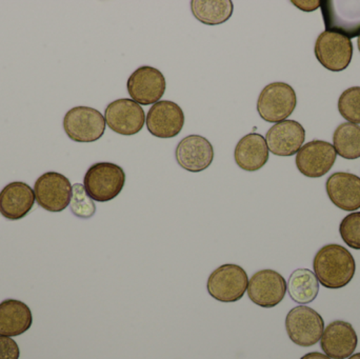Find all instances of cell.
I'll list each match as a JSON object with an SVG mask.
<instances>
[{
  "mask_svg": "<svg viewBox=\"0 0 360 359\" xmlns=\"http://www.w3.org/2000/svg\"><path fill=\"white\" fill-rule=\"evenodd\" d=\"M105 119L113 132L124 136H132L143 130L146 114L143 107L132 99L122 98L108 105Z\"/></svg>",
  "mask_w": 360,
  "mask_h": 359,
  "instance_id": "cell-12",
  "label": "cell"
},
{
  "mask_svg": "<svg viewBox=\"0 0 360 359\" xmlns=\"http://www.w3.org/2000/svg\"><path fill=\"white\" fill-rule=\"evenodd\" d=\"M35 200V193L29 185L14 181L0 192V213L8 221H19L31 212Z\"/></svg>",
  "mask_w": 360,
  "mask_h": 359,
  "instance_id": "cell-18",
  "label": "cell"
},
{
  "mask_svg": "<svg viewBox=\"0 0 360 359\" xmlns=\"http://www.w3.org/2000/svg\"><path fill=\"white\" fill-rule=\"evenodd\" d=\"M33 314L29 306L16 299H6L0 303V335L19 337L30 330Z\"/></svg>",
  "mask_w": 360,
  "mask_h": 359,
  "instance_id": "cell-21",
  "label": "cell"
},
{
  "mask_svg": "<svg viewBox=\"0 0 360 359\" xmlns=\"http://www.w3.org/2000/svg\"><path fill=\"white\" fill-rule=\"evenodd\" d=\"M340 233L347 246L360 250V212L351 213L342 219Z\"/></svg>",
  "mask_w": 360,
  "mask_h": 359,
  "instance_id": "cell-27",
  "label": "cell"
},
{
  "mask_svg": "<svg viewBox=\"0 0 360 359\" xmlns=\"http://www.w3.org/2000/svg\"><path fill=\"white\" fill-rule=\"evenodd\" d=\"M300 359H332L330 358L329 356L326 355V354L319 353V352H311V353L306 354V355L302 356Z\"/></svg>",
  "mask_w": 360,
  "mask_h": 359,
  "instance_id": "cell-30",
  "label": "cell"
},
{
  "mask_svg": "<svg viewBox=\"0 0 360 359\" xmlns=\"http://www.w3.org/2000/svg\"><path fill=\"white\" fill-rule=\"evenodd\" d=\"M297 105L295 91L285 82H272L264 86L257 100V112L271 124L287 120Z\"/></svg>",
  "mask_w": 360,
  "mask_h": 359,
  "instance_id": "cell-4",
  "label": "cell"
},
{
  "mask_svg": "<svg viewBox=\"0 0 360 359\" xmlns=\"http://www.w3.org/2000/svg\"><path fill=\"white\" fill-rule=\"evenodd\" d=\"M166 88L164 74L149 65L139 67L127 82L131 98L141 105H155L164 96Z\"/></svg>",
  "mask_w": 360,
  "mask_h": 359,
  "instance_id": "cell-11",
  "label": "cell"
},
{
  "mask_svg": "<svg viewBox=\"0 0 360 359\" xmlns=\"http://www.w3.org/2000/svg\"><path fill=\"white\" fill-rule=\"evenodd\" d=\"M147 129L158 138H173L181 132L184 126V114L177 103L160 100L151 107L147 114Z\"/></svg>",
  "mask_w": 360,
  "mask_h": 359,
  "instance_id": "cell-14",
  "label": "cell"
},
{
  "mask_svg": "<svg viewBox=\"0 0 360 359\" xmlns=\"http://www.w3.org/2000/svg\"><path fill=\"white\" fill-rule=\"evenodd\" d=\"M325 330V322L319 312L307 306H298L285 318V331L292 343L309 348L319 344Z\"/></svg>",
  "mask_w": 360,
  "mask_h": 359,
  "instance_id": "cell-5",
  "label": "cell"
},
{
  "mask_svg": "<svg viewBox=\"0 0 360 359\" xmlns=\"http://www.w3.org/2000/svg\"><path fill=\"white\" fill-rule=\"evenodd\" d=\"M333 147L336 154L345 159L360 157V126L359 124H340L333 135Z\"/></svg>",
  "mask_w": 360,
  "mask_h": 359,
  "instance_id": "cell-24",
  "label": "cell"
},
{
  "mask_svg": "<svg viewBox=\"0 0 360 359\" xmlns=\"http://www.w3.org/2000/svg\"><path fill=\"white\" fill-rule=\"evenodd\" d=\"M105 119L98 110L90 107H75L63 118V129L71 141L94 143L105 132Z\"/></svg>",
  "mask_w": 360,
  "mask_h": 359,
  "instance_id": "cell-6",
  "label": "cell"
},
{
  "mask_svg": "<svg viewBox=\"0 0 360 359\" xmlns=\"http://www.w3.org/2000/svg\"><path fill=\"white\" fill-rule=\"evenodd\" d=\"M287 293L285 278L274 270L266 269L256 272L248 286V296L252 303L266 309L278 306Z\"/></svg>",
  "mask_w": 360,
  "mask_h": 359,
  "instance_id": "cell-10",
  "label": "cell"
},
{
  "mask_svg": "<svg viewBox=\"0 0 360 359\" xmlns=\"http://www.w3.org/2000/svg\"><path fill=\"white\" fill-rule=\"evenodd\" d=\"M357 44H359V52H360V35H359V40H357Z\"/></svg>",
  "mask_w": 360,
  "mask_h": 359,
  "instance_id": "cell-32",
  "label": "cell"
},
{
  "mask_svg": "<svg viewBox=\"0 0 360 359\" xmlns=\"http://www.w3.org/2000/svg\"><path fill=\"white\" fill-rule=\"evenodd\" d=\"M338 111L351 124H360V86H353L340 95Z\"/></svg>",
  "mask_w": 360,
  "mask_h": 359,
  "instance_id": "cell-26",
  "label": "cell"
},
{
  "mask_svg": "<svg viewBox=\"0 0 360 359\" xmlns=\"http://www.w3.org/2000/svg\"><path fill=\"white\" fill-rule=\"evenodd\" d=\"M191 10L203 25H217L231 18L234 6L231 0H193Z\"/></svg>",
  "mask_w": 360,
  "mask_h": 359,
  "instance_id": "cell-23",
  "label": "cell"
},
{
  "mask_svg": "<svg viewBox=\"0 0 360 359\" xmlns=\"http://www.w3.org/2000/svg\"><path fill=\"white\" fill-rule=\"evenodd\" d=\"M175 157L177 164L186 171L199 173L211 166L214 159V148L205 137L190 135L180 141Z\"/></svg>",
  "mask_w": 360,
  "mask_h": 359,
  "instance_id": "cell-17",
  "label": "cell"
},
{
  "mask_svg": "<svg viewBox=\"0 0 360 359\" xmlns=\"http://www.w3.org/2000/svg\"><path fill=\"white\" fill-rule=\"evenodd\" d=\"M287 291L292 301L300 305H308L319 296V282L311 270L297 269L292 272L288 280Z\"/></svg>",
  "mask_w": 360,
  "mask_h": 359,
  "instance_id": "cell-22",
  "label": "cell"
},
{
  "mask_svg": "<svg viewBox=\"0 0 360 359\" xmlns=\"http://www.w3.org/2000/svg\"><path fill=\"white\" fill-rule=\"evenodd\" d=\"M321 1H319V0H315V1H313V0H302H302H300V1L293 0L292 4H293L296 8L304 11V12H312V11H315L321 6Z\"/></svg>",
  "mask_w": 360,
  "mask_h": 359,
  "instance_id": "cell-29",
  "label": "cell"
},
{
  "mask_svg": "<svg viewBox=\"0 0 360 359\" xmlns=\"http://www.w3.org/2000/svg\"><path fill=\"white\" fill-rule=\"evenodd\" d=\"M321 8L327 31L349 39L360 35V0H323Z\"/></svg>",
  "mask_w": 360,
  "mask_h": 359,
  "instance_id": "cell-7",
  "label": "cell"
},
{
  "mask_svg": "<svg viewBox=\"0 0 360 359\" xmlns=\"http://www.w3.org/2000/svg\"><path fill=\"white\" fill-rule=\"evenodd\" d=\"M249 286L247 272L235 263H224L212 272L207 282L210 296L220 303H236L243 299Z\"/></svg>",
  "mask_w": 360,
  "mask_h": 359,
  "instance_id": "cell-3",
  "label": "cell"
},
{
  "mask_svg": "<svg viewBox=\"0 0 360 359\" xmlns=\"http://www.w3.org/2000/svg\"><path fill=\"white\" fill-rule=\"evenodd\" d=\"M0 214H1V213H0Z\"/></svg>",
  "mask_w": 360,
  "mask_h": 359,
  "instance_id": "cell-33",
  "label": "cell"
},
{
  "mask_svg": "<svg viewBox=\"0 0 360 359\" xmlns=\"http://www.w3.org/2000/svg\"><path fill=\"white\" fill-rule=\"evenodd\" d=\"M349 359H360V353L353 354Z\"/></svg>",
  "mask_w": 360,
  "mask_h": 359,
  "instance_id": "cell-31",
  "label": "cell"
},
{
  "mask_svg": "<svg viewBox=\"0 0 360 359\" xmlns=\"http://www.w3.org/2000/svg\"><path fill=\"white\" fill-rule=\"evenodd\" d=\"M314 274L325 288L338 290L348 286L356 272V263L350 251L340 244L323 246L313 261Z\"/></svg>",
  "mask_w": 360,
  "mask_h": 359,
  "instance_id": "cell-1",
  "label": "cell"
},
{
  "mask_svg": "<svg viewBox=\"0 0 360 359\" xmlns=\"http://www.w3.org/2000/svg\"><path fill=\"white\" fill-rule=\"evenodd\" d=\"M71 212L78 218L89 219L96 213L94 200L86 194L84 185L75 183L72 185V200L70 202Z\"/></svg>",
  "mask_w": 360,
  "mask_h": 359,
  "instance_id": "cell-25",
  "label": "cell"
},
{
  "mask_svg": "<svg viewBox=\"0 0 360 359\" xmlns=\"http://www.w3.org/2000/svg\"><path fill=\"white\" fill-rule=\"evenodd\" d=\"M126 183L124 169L112 162H97L86 171L84 187L95 202H111L122 193Z\"/></svg>",
  "mask_w": 360,
  "mask_h": 359,
  "instance_id": "cell-2",
  "label": "cell"
},
{
  "mask_svg": "<svg viewBox=\"0 0 360 359\" xmlns=\"http://www.w3.org/2000/svg\"><path fill=\"white\" fill-rule=\"evenodd\" d=\"M330 200L340 210L353 212L360 209V178L347 172L332 174L326 183Z\"/></svg>",
  "mask_w": 360,
  "mask_h": 359,
  "instance_id": "cell-19",
  "label": "cell"
},
{
  "mask_svg": "<svg viewBox=\"0 0 360 359\" xmlns=\"http://www.w3.org/2000/svg\"><path fill=\"white\" fill-rule=\"evenodd\" d=\"M359 344L356 331L350 322L335 320L323 330L321 347L332 359H346L353 355Z\"/></svg>",
  "mask_w": 360,
  "mask_h": 359,
  "instance_id": "cell-16",
  "label": "cell"
},
{
  "mask_svg": "<svg viewBox=\"0 0 360 359\" xmlns=\"http://www.w3.org/2000/svg\"><path fill=\"white\" fill-rule=\"evenodd\" d=\"M333 145L323 141H312L302 145L296 155L298 171L309 178L325 176L336 162Z\"/></svg>",
  "mask_w": 360,
  "mask_h": 359,
  "instance_id": "cell-13",
  "label": "cell"
},
{
  "mask_svg": "<svg viewBox=\"0 0 360 359\" xmlns=\"http://www.w3.org/2000/svg\"><path fill=\"white\" fill-rule=\"evenodd\" d=\"M315 56L323 67L331 72H342L351 63L353 44L342 34L325 31L317 38Z\"/></svg>",
  "mask_w": 360,
  "mask_h": 359,
  "instance_id": "cell-9",
  "label": "cell"
},
{
  "mask_svg": "<svg viewBox=\"0 0 360 359\" xmlns=\"http://www.w3.org/2000/svg\"><path fill=\"white\" fill-rule=\"evenodd\" d=\"M235 162L247 172H256L266 166L269 149L266 138L258 133H250L237 143L234 151Z\"/></svg>",
  "mask_w": 360,
  "mask_h": 359,
  "instance_id": "cell-20",
  "label": "cell"
},
{
  "mask_svg": "<svg viewBox=\"0 0 360 359\" xmlns=\"http://www.w3.org/2000/svg\"><path fill=\"white\" fill-rule=\"evenodd\" d=\"M38 206L52 213L63 212L72 200V185L69 178L57 172H46L34 185Z\"/></svg>",
  "mask_w": 360,
  "mask_h": 359,
  "instance_id": "cell-8",
  "label": "cell"
},
{
  "mask_svg": "<svg viewBox=\"0 0 360 359\" xmlns=\"http://www.w3.org/2000/svg\"><path fill=\"white\" fill-rule=\"evenodd\" d=\"M306 139V131L295 120H283L274 124L266 132L269 152L281 157L295 155L302 149Z\"/></svg>",
  "mask_w": 360,
  "mask_h": 359,
  "instance_id": "cell-15",
  "label": "cell"
},
{
  "mask_svg": "<svg viewBox=\"0 0 360 359\" xmlns=\"http://www.w3.org/2000/svg\"><path fill=\"white\" fill-rule=\"evenodd\" d=\"M20 350L14 339L0 335V359H19Z\"/></svg>",
  "mask_w": 360,
  "mask_h": 359,
  "instance_id": "cell-28",
  "label": "cell"
}]
</instances>
